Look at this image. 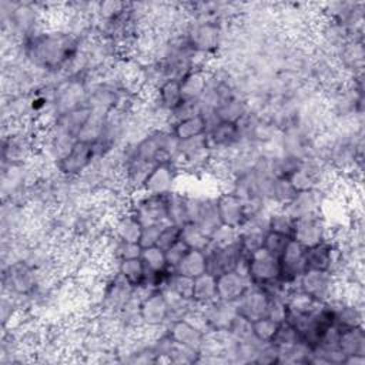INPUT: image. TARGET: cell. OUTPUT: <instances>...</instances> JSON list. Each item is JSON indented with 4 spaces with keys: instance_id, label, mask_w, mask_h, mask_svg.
<instances>
[{
    "instance_id": "obj_1",
    "label": "cell",
    "mask_w": 365,
    "mask_h": 365,
    "mask_svg": "<svg viewBox=\"0 0 365 365\" xmlns=\"http://www.w3.org/2000/svg\"><path fill=\"white\" fill-rule=\"evenodd\" d=\"M78 50L77 37L64 29L38 31L24 40L23 51L29 63L46 71H56L73 60Z\"/></svg>"
},
{
    "instance_id": "obj_2",
    "label": "cell",
    "mask_w": 365,
    "mask_h": 365,
    "mask_svg": "<svg viewBox=\"0 0 365 365\" xmlns=\"http://www.w3.org/2000/svg\"><path fill=\"white\" fill-rule=\"evenodd\" d=\"M297 288L318 302H328L335 298L339 278L327 271L307 269L295 282Z\"/></svg>"
},
{
    "instance_id": "obj_3",
    "label": "cell",
    "mask_w": 365,
    "mask_h": 365,
    "mask_svg": "<svg viewBox=\"0 0 365 365\" xmlns=\"http://www.w3.org/2000/svg\"><path fill=\"white\" fill-rule=\"evenodd\" d=\"M331 237V228L324 217L322 211L304 215L295 220L292 240L299 242L302 247L309 248L318 245Z\"/></svg>"
},
{
    "instance_id": "obj_4",
    "label": "cell",
    "mask_w": 365,
    "mask_h": 365,
    "mask_svg": "<svg viewBox=\"0 0 365 365\" xmlns=\"http://www.w3.org/2000/svg\"><path fill=\"white\" fill-rule=\"evenodd\" d=\"M187 210H188V222L198 225L208 235H211L212 231L221 225L215 197H210L204 194L201 195L187 194Z\"/></svg>"
},
{
    "instance_id": "obj_5",
    "label": "cell",
    "mask_w": 365,
    "mask_h": 365,
    "mask_svg": "<svg viewBox=\"0 0 365 365\" xmlns=\"http://www.w3.org/2000/svg\"><path fill=\"white\" fill-rule=\"evenodd\" d=\"M180 167L177 163L165 161L151 167L147 177L144 178L140 191L151 195H167L175 191L178 181Z\"/></svg>"
},
{
    "instance_id": "obj_6",
    "label": "cell",
    "mask_w": 365,
    "mask_h": 365,
    "mask_svg": "<svg viewBox=\"0 0 365 365\" xmlns=\"http://www.w3.org/2000/svg\"><path fill=\"white\" fill-rule=\"evenodd\" d=\"M247 271L251 284L265 285L275 279H279L281 267L279 258L271 255L264 248H259L254 254L248 255L247 259Z\"/></svg>"
},
{
    "instance_id": "obj_7",
    "label": "cell",
    "mask_w": 365,
    "mask_h": 365,
    "mask_svg": "<svg viewBox=\"0 0 365 365\" xmlns=\"http://www.w3.org/2000/svg\"><path fill=\"white\" fill-rule=\"evenodd\" d=\"M141 225L167 224V195L141 194L130 207Z\"/></svg>"
},
{
    "instance_id": "obj_8",
    "label": "cell",
    "mask_w": 365,
    "mask_h": 365,
    "mask_svg": "<svg viewBox=\"0 0 365 365\" xmlns=\"http://www.w3.org/2000/svg\"><path fill=\"white\" fill-rule=\"evenodd\" d=\"M94 158L96 151L93 144L76 140L70 151L56 163V167L64 177H77L91 167Z\"/></svg>"
},
{
    "instance_id": "obj_9",
    "label": "cell",
    "mask_w": 365,
    "mask_h": 365,
    "mask_svg": "<svg viewBox=\"0 0 365 365\" xmlns=\"http://www.w3.org/2000/svg\"><path fill=\"white\" fill-rule=\"evenodd\" d=\"M204 252L207 257V272L214 277L228 271H235L240 261L245 257L238 242L225 247L210 245V248Z\"/></svg>"
},
{
    "instance_id": "obj_10",
    "label": "cell",
    "mask_w": 365,
    "mask_h": 365,
    "mask_svg": "<svg viewBox=\"0 0 365 365\" xmlns=\"http://www.w3.org/2000/svg\"><path fill=\"white\" fill-rule=\"evenodd\" d=\"M3 285L13 294L26 295L37 285V271L26 261L13 262L3 272Z\"/></svg>"
},
{
    "instance_id": "obj_11",
    "label": "cell",
    "mask_w": 365,
    "mask_h": 365,
    "mask_svg": "<svg viewBox=\"0 0 365 365\" xmlns=\"http://www.w3.org/2000/svg\"><path fill=\"white\" fill-rule=\"evenodd\" d=\"M138 315L141 327H164L170 322L168 305L160 289L151 291L140 301Z\"/></svg>"
},
{
    "instance_id": "obj_12",
    "label": "cell",
    "mask_w": 365,
    "mask_h": 365,
    "mask_svg": "<svg viewBox=\"0 0 365 365\" xmlns=\"http://www.w3.org/2000/svg\"><path fill=\"white\" fill-rule=\"evenodd\" d=\"M305 252H307V248L291 238L285 251L279 257V267H281L279 279L282 282L288 285H295L298 278L307 271Z\"/></svg>"
},
{
    "instance_id": "obj_13",
    "label": "cell",
    "mask_w": 365,
    "mask_h": 365,
    "mask_svg": "<svg viewBox=\"0 0 365 365\" xmlns=\"http://www.w3.org/2000/svg\"><path fill=\"white\" fill-rule=\"evenodd\" d=\"M218 217L222 225L241 230L247 222L244 200L232 191H224L215 197Z\"/></svg>"
},
{
    "instance_id": "obj_14",
    "label": "cell",
    "mask_w": 365,
    "mask_h": 365,
    "mask_svg": "<svg viewBox=\"0 0 365 365\" xmlns=\"http://www.w3.org/2000/svg\"><path fill=\"white\" fill-rule=\"evenodd\" d=\"M271 297L268 292L255 284H251L244 295L235 302L238 314L250 319L251 322L268 315Z\"/></svg>"
},
{
    "instance_id": "obj_15",
    "label": "cell",
    "mask_w": 365,
    "mask_h": 365,
    "mask_svg": "<svg viewBox=\"0 0 365 365\" xmlns=\"http://www.w3.org/2000/svg\"><path fill=\"white\" fill-rule=\"evenodd\" d=\"M200 308L210 331H228L238 315L237 304L222 299H215Z\"/></svg>"
},
{
    "instance_id": "obj_16",
    "label": "cell",
    "mask_w": 365,
    "mask_h": 365,
    "mask_svg": "<svg viewBox=\"0 0 365 365\" xmlns=\"http://www.w3.org/2000/svg\"><path fill=\"white\" fill-rule=\"evenodd\" d=\"M167 334L174 342L191 348L197 352H201L207 336L202 329H200L185 318L170 321L167 324Z\"/></svg>"
},
{
    "instance_id": "obj_17",
    "label": "cell",
    "mask_w": 365,
    "mask_h": 365,
    "mask_svg": "<svg viewBox=\"0 0 365 365\" xmlns=\"http://www.w3.org/2000/svg\"><path fill=\"white\" fill-rule=\"evenodd\" d=\"M325 204V192L322 188H314L308 191H298L294 198L282 207L294 220L304 215H309L322 211Z\"/></svg>"
},
{
    "instance_id": "obj_18",
    "label": "cell",
    "mask_w": 365,
    "mask_h": 365,
    "mask_svg": "<svg viewBox=\"0 0 365 365\" xmlns=\"http://www.w3.org/2000/svg\"><path fill=\"white\" fill-rule=\"evenodd\" d=\"M215 278L218 299L227 302H237L251 285L250 278L238 271H228Z\"/></svg>"
},
{
    "instance_id": "obj_19",
    "label": "cell",
    "mask_w": 365,
    "mask_h": 365,
    "mask_svg": "<svg viewBox=\"0 0 365 365\" xmlns=\"http://www.w3.org/2000/svg\"><path fill=\"white\" fill-rule=\"evenodd\" d=\"M212 150H228L238 145L242 140L237 124L218 121L205 133Z\"/></svg>"
},
{
    "instance_id": "obj_20",
    "label": "cell",
    "mask_w": 365,
    "mask_h": 365,
    "mask_svg": "<svg viewBox=\"0 0 365 365\" xmlns=\"http://www.w3.org/2000/svg\"><path fill=\"white\" fill-rule=\"evenodd\" d=\"M155 107H158L161 111L171 114L181 103H182V94H181V83L180 80H165L163 81L153 94Z\"/></svg>"
},
{
    "instance_id": "obj_21",
    "label": "cell",
    "mask_w": 365,
    "mask_h": 365,
    "mask_svg": "<svg viewBox=\"0 0 365 365\" xmlns=\"http://www.w3.org/2000/svg\"><path fill=\"white\" fill-rule=\"evenodd\" d=\"M141 222L131 211L121 212L115 217L113 224V234L117 241L138 242L141 235Z\"/></svg>"
},
{
    "instance_id": "obj_22",
    "label": "cell",
    "mask_w": 365,
    "mask_h": 365,
    "mask_svg": "<svg viewBox=\"0 0 365 365\" xmlns=\"http://www.w3.org/2000/svg\"><path fill=\"white\" fill-rule=\"evenodd\" d=\"M208 80L210 76L202 68H192L188 74H185L180 80L182 101L200 100L208 87Z\"/></svg>"
},
{
    "instance_id": "obj_23",
    "label": "cell",
    "mask_w": 365,
    "mask_h": 365,
    "mask_svg": "<svg viewBox=\"0 0 365 365\" xmlns=\"http://www.w3.org/2000/svg\"><path fill=\"white\" fill-rule=\"evenodd\" d=\"M247 111H248L247 101L240 96H234L221 101L214 108V117L217 121L235 124L245 115Z\"/></svg>"
},
{
    "instance_id": "obj_24",
    "label": "cell",
    "mask_w": 365,
    "mask_h": 365,
    "mask_svg": "<svg viewBox=\"0 0 365 365\" xmlns=\"http://www.w3.org/2000/svg\"><path fill=\"white\" fill-rule=\"evenodd\" d=\"M107 117H108L107 111L93 108L90 117L87 118V121L81 127L80 133L77 134V140L88 143V144H96L104 134Z\"/></svg>"
},
{
    "instance_id": "obj_25",
    "label": "cell",
    "mask_w": 365,
    "mask_h": 365,
    "mask_svg": "<svg viewBox=\"0 0 365 365\" xmlns=\"http://www.w3.org/2000/svg\"><path fill=\"white\" fill-rule=\"evenodd\" d=\"M207 120L202 114H195L187 118H182L171 125V133L178 141L190 140L207 133Z\"/></svg>"
},
{
    "instance_id": "obj_26",
    "label": "cell",
    "mask_w": 365,
    "mask_h": 365,
    "mask_svg": "<svg viewBox=\"0 0 365 365\" xmlns=\"http://www.w3.org/2000/svg\"><path fill=\"white\" fill-rule=\"evenodd\" d=\"M173 271L184 277L197 278L198 275L207 272L205 252L198 250H188L187 254L180 259V262L175 265Z\"/></svg>"
},
{
    "instance_id": "obj_27",
    "label": "cell",
    "mask_w": 365,
    "mask_h": 365,
    "mask_svg": "<svg viewBox=\"0 0 365 365\" xmlns=\"http://www.w3.org/2000/svg\"><path fill=\"white\" fill-rule=\"evenodd\" d=\"M338 349L345 355H365V334L362 327L341 329Z\"/></svg>"
},
{
    "instance_id": "obj_28",
    "label": "cell",
    "mask_w": 365,
    "mask_h": 365,
    "mask_svg": "<svg viewBox=\"0 0 365 365\" xmlns=\"http://www.w3.org/2000/svg\"><path fill=\"white\" fill-rule=\"evenodd\" d=\"M218 299L217 295V278L210 272H204L194 278V288H192V301L202 307L212 301Z\"/></svg>"
},
{
    "instance_id": "obj_29",
    "label": "cell",
    "mask_w": 365,
    "mask_h": 365,
    "mask_svg": "<svg viewBox=\"0 0 365 365\" xmlns=\"http://www.w3.org/2000/svg\"><path fill=\"white\" fill-rule=\"evenodd\" d=\"M167 221L180 228L188 222L187 194L178 192L177 190L167 194Z\"/></svg>"
},
{
    "instance_id": "obj_30",
    "label": "cell",
    "mask_w": 365,
    "mask_h": 365,
    "mask_svg": "<svg viewBox=\"0 0 365 365\" xmlns=\"http://www.w3.org/2000/svg\"><path fill=\"white\" fill-rule=\"evenodd\" d=\"M180 240L190 248V250H198V251H207L211 245L210 235L201 230L198 225L192 222H187L181 227Z\"/></svg>"
},
{
    "instance_id": "obj_31",
    "label": "cell",
    "mask_w": 365,
    "mask_h": 365,
    "mask_svg": "<svg viewBox=\"0 0 365 365\" xmlns=\"http://www.w3.org/2000/svg\"><path fill=\"white\" fill-rule=\"evenodd\" d=\"M117 272L134 288L141 287L145 281V268L143 265L141 258H130V259H121L118 262Z\"/></svg>"
},
{
    "instance_id": "obj_32",
    "label": "cell",
    "mask_w": 365,
    "mask_h": 365,
    "mask_svg": "<svg viewBox=\"0 0 365 365\" xmlns=\"http://www.w3.org/2000/svg\"><path fill=\"white\" fill-rule=\"evenodd\" d=\"M140 258L143 261L147 275H158V274H163L170 269L167 265L165 252L161 248H158L157 245L143 248Z\"/></svg>"
},
{
    "instance_id": "obj_33",
    "label": "cell",
    "mask_w": 365,
    "mask_h": 365,
    "mask_svg": "<svg viewBox=\"0 0 365 365\" xmlns=\"http://www.w3.org/2000/svg\"><path fill=\"white\" fill-rule=\"evenodd\" d=\"M294 225L295 220L282 207H274L268 211V231L292 238Z\"/></svg>"
},
{
    "instance_id": "obj_34",
    "label": "cell",
    "mask_w": 365,
    "mask_h": 365,
    "mask_svg": "<svg viewBox=\"0 0 365 365\" xmlns=\"http://www.w3.org/2000/svg\"><path fill=\"white\" fill-rule=\"evenodd\" d=\"M163 287L170 288L171 291H174L175 294H178L180 297H182L184 299H190L192 301V288H194V278L190 277H184L180 275L174 271H171V274L168 275L165 284ZM161 287V288H163Z\"/></svg>"
},
{
    "instance_id": "obj_35",
    "label": "cell",
    "mask_w": 365,
    "mask_h": 365,
    "mask_svg": "<svg viewBox=\"0 0 365 365\" xmlns=\"http://www.w3.org/2000/svg\"><path fill=\"white\" fill-rule=\"evenodd\" d=\"M228 334L237 342H251V341L257 339L252 332V322L240 314L237 315V318L228 328Z\"/></svg>"
},
{
    "instance_id": "obj_36",
    "label": "cell",
    "mask_w": 365,
    "mask_h": 365,
    "mask_svg": "<svg viewBox=\"0 0 365 365\" xmlns=\"http://www.w3.org/2000/svg\"><path fill=\"white\" fill-rule=\"evenodd\" d=\"M279 322L271 319L269 317H264L252 321V332L254 336L261 342H271L277 334Z\"/></svg>"
},
{
    "instance_id": "obj_37",
    "label": "cell",
    "mask_w": 365,
    "mask_h": 365,
    "mask_svg": "<svg viewBox=\"0 0 365 365\" xmlns=\"http://www.w3.org/2000/svg\"><path fill=\"white\" fill-rule=\"evenodd\" d=\"M297 342H302L298 331L287 321L279 322L277 334L274 336V339L271 341V344H274L275 346L281 348V346H289L294 345Z\"/></svg>"
},
{
    "instance_id": "obj_38",
    "label": "cell",
    "mask_w": 365,
    "mask_h": 365,
    "mask_svg": "<svg viewBox=\"0 0 365 365\" xmlns=\"http://www.w3.org/2000/svg\"><path fill=\"white\" fill-rule=\"evenodd\" d=\"M291 241L289 237L278 234V232H272V231H267L265 237H264V242H262V248L269 252L271 255L279 258L282 255V252L285 251L288 242Z\"/></svg>"
},
{
    "instance_id": "obj_39",
    "label": "cell",
    "mask_w": 365,
    "mask_h": 365,
    "mask_svg": "<svg viewBox=\"0 0 365 365\" xmlns=\"http://www.w3.org/2000/svg\"><path fill=\"white\" fill-rule=\"evenodd\" d=\"M238 237H240V230L221 224L217 230L212 231V234L210 235V240H211V245L214 247H225V245L238 242Z\"/></svg>"
},
{
    "instance_id": "obj_40",
    "label": "cell",
    "mask_w": 365,
    "mask_h": 365,
    "mask_svg": "<svg viewBox=\"0 0 365 365\" xmlns=\"http://www.w3.org/2000/svg\"><path fill=\"white\" fill-rule=\"evenodd\" d=\"M141 251H143V248L138 242H123V241H117V240L114 242V257L118 261L138 258L141 255Z\"/></svg>"
},
{
    "instance_id": "obj_41",
    "label": "cell",
    "mask_w": 365,
    "mask_h": 365,
    "mask_svg": "<svg viewBox=\"0 0 365 365\" xmlns=\"http://www.w3.org/2000/svg\"><path fill=\"white\" fill-rule=\"evenodd\" d=\"M180 234H181L180 227L173 225V224H165L160 232L157 247L161 248L163 251L168 250L171 245H174L180 240Z\"/></svg>"
},
{
    "instance_id": "obj_42",
    "label": "cell",
    "mask_w": 365,
    "mask_h": 365,
    "mask_svg": "<svg viewBox=\"0 0 365 365\" xmlns=\"http://www.w3.org/2000/svg\"><path fill=\"white\" fill-rule=\"evenodd\" d=\"M168 224V222H167ZM165 224H154V225H143L141 228V235H140V241L138 244L141 245V248H148V247H154L157 245L160 232L163 230Z\"/></svg>"
},
{
    "instance_id": "obj_43",
    "label": "cell",
    "mask_w": 365,
    "mask_h": 365,
    "mask_svg": "<svg viewBox=\"0 0 365 365\" xmlns=\"http://www.w3.org/2000/svg\"><path fill=\"white\" fill-rule=\"evenodd\" d=\"M190 248L181 241L178 240L174 245H171L168 250H165V259H167V265L170 269H174L175 265L180 262V259L187 254Z\"/></svg>"
}]
</instances>
